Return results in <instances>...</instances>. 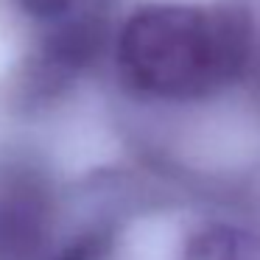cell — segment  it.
Returning <instances> with one entry per match:
<instances>
[{"mask_svg":"<svg viewBox=\"0 0 260 260\" xmlns=\"http://www.w3.org/2000/svg\"><path fill=\"white\" fill-rule=\"evenodd\" d=\"M87 0H14V6L31 20L40 23H53V20L64 17V14L76 12L79 6H84Z\"/></svg>","mask_w":260,"mask_h":260,"instance_id":"6","label":"cell"},{"mask_svg":"<svg viewBox=\"0 0 260 260\" xmlns=\"http://www.w3.org/2000/svg\"><path fill=\"white\" fill-rule=\"evenodd\" d=\"M109 252H112V232L95 226V230L81 232L79 238L68 241L62 249H56L42 260H107Z\"/></svg>","mask_w":260,"mask_h":260,"instance_id":"5","label":"cell"},{"mask_svg":"<svg viewBox=\"0 0 260 260\" xmlns=\"http://www.w3.org/2000/svg\"><path fill=\"white\" fill-rule=\"evenodd\" d=\"M254 68V90H257V95H260V62H254L252 59V64H249V70Z\"/></svg>","mask_w":260,"mask_h":260,"instance_id":"7","label":"cell"},{"mask_svg":"<svg viewBox=\"0 0 260 260\" xmlns=\"http://www.w3.org/2000/svg\"><path fill=\"white\" fill-rule=\"evenodd\" d=\"M109 42V23L98 0H87L84 6L64 17L53 20L48 34L40 40L37 51L28 56L17 76V95L25 104H48L68 92L81 73L98 62Z\"/></svg>","mask_w":260,"mask_h":260,"instance_id":"2","label":"cell"},{"mask_svg":"<svg viewBox=\"0 0 260 260\" xmlns=\"http://www.w3.org/2000/svg\"><path fill=\"white\" fill-rule=\"evenodd\" d=\"M254 23L241 3H148L123 20L115 62L126 87L157 101H199L249 73Z\"/></svg>","mask_w":260,"mask_h":260,"instance_id":"1","label":"cell"},{"mask_svg":"<svg viewBox=\"0 0 260 260\" xmlns=\"http://www.w3.org/2000/svg\"><path fill=\"white\" fill-rule=\"evenodd\" d=\"M187 260H238V238L226 226H207L187 241Z\"/></svg>","mask_w":260,"mask_h":260,"instance_id":"4","label":"cell"},{"mask_svg":"<svg viewBox=\"0 0 260 260\" xmlns=\"http://www.w3.org/2000/svg\"><path fill=\"white\" fill-rule=\"evenodd\" d=\"M53 226V193L28 165L0 168V260H40Z\"/></svg>","mask_w":260,"mask_h":260,"instance_id":"3","label":"cell"}]
</instances>
